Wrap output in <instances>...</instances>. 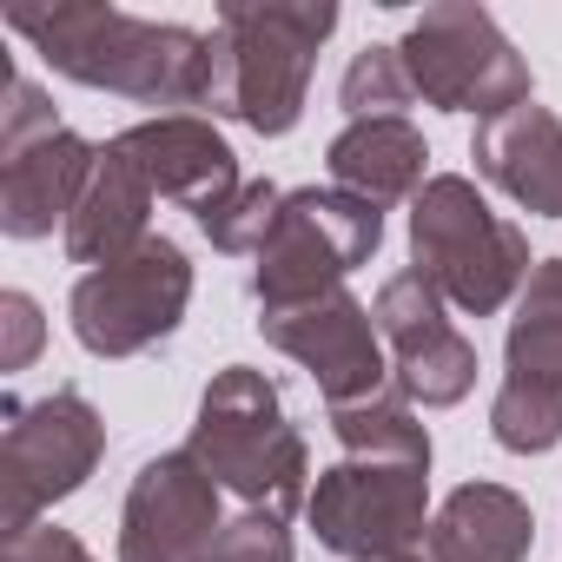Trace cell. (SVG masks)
<instances>
[{
    "label": "cell",
    "mask_w": 562,
    "mask_h": 562,
    "mask_svg": "<svg viewBox=\"0 0 562 562\" xmlns=\"http://www.w3.org/2000/svg\"><path fill=\"white\" fill-rule=\"evenodd\" d=\"M21 41H34L54 74L80 87L126 93L139 106H212L232 113V60L218 34H192L172 21H139L100 0H67V8H21L8 14Z\"/></svg>",
    "instance_id": "cell-1"
},
{
    "label": "cell",
    "mask_w": 562,
    "mask_h": 562,
    "mask_svg": "<svg viewBox=\"0 0 562 562\" xmlns=\"http://www.w3.org/2000/svg\"><path fill=\"white\" fill-rule=\"evenodd\" d=\"M186 450L245 509H271V516L292 522V509H305V496H312L305 490V476H312L305 437L292 430L278 384L265 371H251V364H225L205 384L199 424H192V443Z\"/></svg>",
    "instance_id": "cell-2"
},
{
    "label": "cell",
    "mask_w": 562,
    "mask_h": 562,
    "mask_svg": "<svg viewBox=\"0 0 562 562\" xmlns=\"http://www.w3.org/2000/svg\"><path fill=\"white\" fill-rule=\"evenodd\" d=\"M411 258L430 285L470 312L490 318L503 312L522 285H529V238L490 212V199L463 179V172H437L417 199H411Z\"/></svg>",
    "instance_id": "cell-3"
},
{
    "label": "cell",
    "mask_w": 562,
    "mask_h": 562,
    "mask_svg": "<svg viewBox=\"0 0 562 562\" xmlns=\"http://www.w3.org/2000/svg\"><path fill=\"white\" fill-rule=\"evenodd\" d=\"M331 27V0H232V8H218L212 34L225 41L232 60V120L265 139H285L305 120L312 67Z\"/></svg>",
    "instance_id": "cell-4"
},
{
    "label": "cell",
    "mask_w": 562,
    "mask_h": 562,
    "mask_svg": "<svg viewBox=\"0 0 562 562\" xmlns=\"http://www.w3.org/2000/svg\"><path fill=\"white\" fill-rule=\"evenodd\" d=\"M411 87L443 106V113H476L483 126L529 106V60L509 47V34L490 21V8L476 0H437L411 21V34L397 41Z\"/></svg>",
    "instance_id": "cell-5"
},
{
    "label": "cell",
    "mask_w": 562,
    "mask_h": 562,
    "mask_svg": "<svg viewBox=\"0 0 562 562\" xmlns=\"http://www.w3.org/2000/svg\"><path fill=\"white\" fill-rule=\"evenodd\" d=\"M378 245H384V212L378 205H364V199H351L338 186L285 192V212H278L271 238L258 245L251 292H258L265 312L345 292V278L358 265H371Z\"/></svg>",
    "instance_id": "cell-6"
},
{
    "label": "cell",
    "mask_w": 562,
    "mask_h": 562,
    "mask_svg": "<svg viewBox=\"0 0 562 562\" xmlns=\"http://www.w3.org/2000/svg\"><path fill=\"white\" fill-rule=\"evenodd\" d=\"M100 166V146L67 133L47 106V93L14 74L8 113H0V232L8 238H47L54 218H74L87 179Z\"/></svg>",
    "instance_id": "cell-7"
},
{
    "label": "cell",
    "mask_w": 562,
    "mask_h": 562,
    "mask_svg": "<svg viewBox=\"0 0 562 562\" xmlns=\"http://www.w3.org/2000/svg\"><path fill=\"white\" fill-rule=\"evenodd\" d=\"M106 457V424L80 391H54L41 404L8 397V430H0V529L21 536L74 496Z\"/></svg>",
    "instance_id": "cell-8"
},
{
    "label": "cell",
    "mask_w": 562,
    "mask_h": 562,
    "mask_svg": "<svg viewBox=\"0 0 562 562\" xmlns=\"http://www.w3.org/2000/svg\"><path fill=\"white\" fill-rule=\"evenodd\" d=\"M186 305H192V265L159 232L139 251L87 271L80 285H74V299H67L74 338L93 358H139V351H153L159 338L179 331Z\"/></svg>",
    "instance_id": "cell-9"
},
{
    "label": "cell",
    "mask_w": 562,
    "mask_h": 562,
    "mask_svg": "<svg viewBox=\"0 0 562 562\" xmlns=\"http://www.w3.org/2000/svg\"><path fill=\"white\" fill-rule=\"evenodd\" d=\"M424 503H430V463L345 457L318 476V490L305 496V516L325 549L351 562H391L424 542Z\"/></svg>",
    "instance_id": "cell-10"
},
{
    "label": "cell",
    "mask_w": 562,
    "mask_h": 562,
    "mask_svg": "<svg viewBox=\"0 0 562 562\" xmlns=\"http://www.w3.org/2000/svg\"><path fill=\"white\" fill-rule=\"evenodd\" d=\"M490 437L516 457H542L562 443V258H536L516 299Z\"/></svg>",
    "instance_id": "cell-11"
},
{
    "label": "cell",
    "mask_w": 562,
    "mask_h": 562,
    "mask_svg": "<svg viewBox=\"0 0 562 562\" xmlns=\"http://www.w3.org/2000/svg\"><path fill=\"white\" fill-rule=\"evenodd\" d=\"M443 305H450V299L430 285L417 265L397 271V278H384L378 299H371L378 338H384L391 358H397V391H404L411 404H430V411L463 404L470 384H476V345L450 325Z\"/></svg>",
    "instance_id": "cell-12"
},
{
    "label": "cell",
    "mask_w": 562,
    "mask_h": 562,
    "mask_svg": "<svg viewBox=\"0 0 562 562\" xmlns=\"http://www.w3.org/2000/svg\"><path fill=\"white\" fill-rule=\"evenodd\" d=\"M218 483L192 450H166L139 463L120 509V562H205L218 542Z\"/></svg>",
    "instance_id": "cell-13"
},
{
    "label": "cell",
    "mask_w": 562,
    "mask_h": 562,
    "mask_svg": "<svg viewBox=\"0 0 562 562\" xmlns=\"http://www.w3.org/2000/svg\"><path fill=\"white\" fill-rule=\"evenodd\" d=\"M265 345H278L285 358H299L325 404H358L371 391H384V351H378V318L371 305H358L351 292H325L305 305H278L258 318Z\"/></svg>",
    "instance_id": "cell-14"
},
{
    "label": "cell",
    "mask_w": 562,
    "mask_h": 562,
    "mask_svg": "<svg viewBox=\"0 0 562 562\" xmlns=\"http://www.w3.org/2000/svg\"><path fill=\"white\" fill-rule=\"evenodd\" d=\"M120 146L133 153V166L146 172V186L159 199H179L192 218H205L212 205H225L245 179H238V153L225 146V133L199 113H159L120 133Z\"/></svg>",
    "instance_id": "cell-15"
},
{
    "label": "cell",
    "mask_w": 562,
    "mask_h": 562,
    "mask_svg": "<svg viewBox=\"0 0 562 562\" xmlns=\"http://www.w3.org/2000/svg\"><path fill=\"white\" fill-rule=\"evenodd\" d=\"M476 172L509 192L522 212L536 218H562V120L549 106H516L490 126H476V146H470Z\"/></svg>",
    "instance_id": "cell-16"
},
{
    "label": "cell",
    "mask_w": 562,
    "mask_h": 562,
    "mask_svg": "<svg viewBox=\"0 0 562 562\" xmlns=\"http://www.w3.org/2000/svg\"><path fill=\"white\" fill-rule=\"evenodd\" d=\"M153 199H159V192L146 186V172L133 166V153H126L120 139H106V146H100V166H93V179H87L74 218H67V258L100 271V265L139 251V245L153 238V232H146Z\"/></svg>",
    "instance_id": "cell-17"
},
{
    "label": "cell",
    "mask_w": 562,
    "mask_h": 562,
    "mask_svg": "<svg viewBox=\"0 0 562 562\" xmlns=\"http://www.w3.org/2000/svg\"><path fill=\"white\" fill-rule=\"evenodd\" d=\"M325 166H331V186L364 199V205H397V199H417L430 179V146L411 120H351L331 146H325Z\"/></svg>",
    "instance_id": "cell-18"
},
{
    "label": "cell",
    "mask_w": 562,
    "mask_h": 562,
    "mask_svg": "<svg viewBox=\"0 0 562 562\" xmlns=\"http://www.w3.org/2000/svg\"><path fill=\"white\" fill-rule=\"evenodd\" d=\"M424 542L443 562H522L529 542H536V516L503 483H463V490L443 496Z\"/></svg>",
    "instance_id": "cell-19"
},
{
    "label": "cell",
    "mask_w": 562,
    "mask_h": 562,
    "mask_svg": "<svg viewBox=\"0 0 562 562\" xmlns=\"http://www.w3.org/2000/svg\"><path fill=\"white\" fill-rule=\"evenodd\" d=\"M331 430L345 443V457H411V463H430V430L411 417V397L404 391H371L358 404H331Z\"/></svg>",
    "instance_id": "cell-20"
},
{
    "label": "cell",
    "mask_w": 562,
    "mask_h": 562,
    "mask_svg": "<svg viewBox=\"0 0 562 562\" xmlns=\"http://www.w3.org/2000/svg\"><path fill=\"white\" fill-rule=\"evenodd\" d=\"M338 100H345L351 120H404V106L417 100L404 54H397V47H364V54L345 67Z\"/></svg>",
    "instance_id": "cell-21"
},
{
    "label": "cell",
    "mask_w": 562,
    "mask_h": 562,
    "mask_svg": "<svg viewBox=\"0 0 562 562\" xmlns=\"http://www.w3.org/2000/svg\"><path fill=\"white\" fill-rule=\"evenodd\" d=\"M278 212H285V192H278L271 179H245L225 205H212L205 218H199V232L218 245V251H232V258H258V245L271 238V225H278Z\"/></svg>",
    "instance_id": "cell-22"
},
{
    "label": "cell",
    "mask_w": 562,
    "mask_h": 562,
    "mask_svg": "<svg viewBox=\"0 0 562 562\" xmlns=\"http://www.w3.org/2000/svg\"><path fill=\"white\" fill-rule=\"evenodd\" d=\"M205 562H292V536H285V516L271 509H245L218 529V542L205 549Z\"/></svg>",
    "instance_id": "cell-23"
},
{
    "label": "cell",
    "mask_w": 562,
    "mask_h": 562,
    "mask_svg": "<svg viewBox=\"0 0 562 562\" xmlns=\"http://www.w3.org/2000/svg\"><path fill=\"white\" fill-rule=\"evenodd\" d=\"M0 331H8V345H0V371H27L34 351H41V338H47L41 305L27 292H8V299H0Z\"/></svg>",
    "instance_id": "cell-24"
},
{
    "label": "cell",
    "mask_w": 562,
    "mask_h": 562,
    "mask_svg": "<svg viewBox=\"0 0 562 562\" xmlns=\"http://www.w3.org/2000/svg\"><path fill=\"white\" fill-rule=\"evenodd\" d=\"M0 562H93V555L80 549L74 529H60V522H34V529H21V536L0 542Z\"/></svg>",
    "instance_id": "cell-25"
},
{
    "label": "cell",
    "mask_w": 562,
    "mask_h": 562,
    "mask_svg": "<svg viewBox=\"0 0 562 562\" xmlns=\"http://www.w3.org/2000/svg\"><path fill=\"white\" fill-rule=\"evenodd\" d=\"M391 562H443V555H437L430 542H417V549H404V555H391Z\"/></svg>",
    "instance_id": "cell-26"
}]
</instances>
